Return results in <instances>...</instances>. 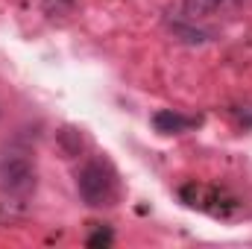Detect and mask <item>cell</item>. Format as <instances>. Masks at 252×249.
Masks as SVG:
<instances>
[{
	"label": "cell",
	"instance_id": "1",
	"mask_svg": "<svg viewBox=\"0 0 252 249\" xmlns=\"http://www.w3.org/2000/svg\"><path fill=\"white\" fill-rule=\"evenodd\" d=\"M76 193L88 208H109L118 202V176L109 161L91 158L76 170Z\"/></svg>",
	"mask_w": 252,
	"mask_h": 249
},
{
	"label": "cell",
	"instance_id": "2",
	"mask_svg": "<svg viewBox=\"0 0 252 249\" xmlns=\"http://www.w3.org/2000/svg\"><path fill=\"white\" fill-rule=\"evenodd\" d=\"M35 190V167L24 156L0 158V193L6 196H27Z\"/></svg>",
	"mask_w": 252,
	"mask_h": 249
},
{
	"label": "cell",
	"instance_id": "4",
	"mask_svg": "<svg viewBox=\"0 0 252 249\" xmlns=\"http://www.w3.org/2000/svg\"><path fill=\"white\" fill-rule=\"evenodd\" d=\"M56 144H59V150H62L64 158H76L79 153H82V135H79V129H73V126H64L56 132Z\"/></svg>",
	"mask_w": 252,
	"mask_h": 249
},
{
	"label": "cell",
	"instance_id": "7",
	"mask_svg": "<svg viewBox=\"0 0 252 249\" xmlns=\"http://www.w3.org/2000/svg\"><path fill=\"white\" fill-rule=\"evenodd\" d=\"M53 6H56V12H70V9H73V6H76V0H47V3H44V9H47V12H50V9H53Z\"/></svg>",
	"mask_w": 252,
	"mask_h": 249
},
{
	"label": "cell",
	"instance_id": "3",
	"mask_svg": "<svg viewBox=\"0 0 252 249\" xmlns=\"http://www.w3.org/2000/svg\"><path fill=\"white\" fill-rule=\"evenodd\" d=\"M153 126L161 135H179V132H188L190 126H196V121H190V118L173 112V109H161V112L153 115Z\"/></svg>",
	"mask_w": 252,
	"mask_h": 249
},
{
	"label": "cell",
	"instance_id": "5",
	"mask_svg": "<svg viewBox=\"0 0 252 249\" xmlns=\"http://www.w3.org/2000/svg\"><path fill=\"white\" fill-rule=\"evenodd\" d=\"M220 6H223V0H185L182 3V12H185V18L196 21V18H205L211 12H217Z\"/></svg>",
	"mask_w": 252,
	"mask_h": 249
},
{
	"label": "cell",
	"instance_id": "6",
	"mask_svg": "<svg viewBox=\"0 0 252 249\" xmlns=\"http://www.w3.org/2000/svg\"><path fill=\"white\" fill-rule=\"evenodd\" d=\"M112 241H115V235H112V229H100V232H94L85 244L91 249H100V247H112Z\"/></svg>",
	"mask_w": 252,
	"mask_h": 249
}]
</instances>
